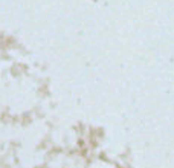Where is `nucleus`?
I'll use <instances>...</instances> for the list:
<instances>
[]
</instances>
